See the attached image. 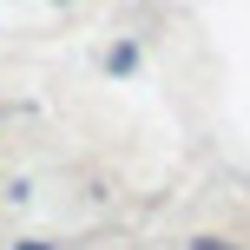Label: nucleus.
Here are the masks:
<instances>
[{
  "label": "nucleus",
  "instance_id": "1",
  "mask_svg": "<svg viewBox=\"0 0 250 250\" xmlns=\"http://www.w3.org/2000/svg\"><path fill=\"white\" fill-rule=\"evenodd\" d=\"M105 66H112V73H132V66H138V46H132V40H119V46L105 53Z\"/></svg>",
  "mask_w": 250,
  "mask_h": 250
},
{
  "label": "nucleus",
  "instance_id": "2",
  "mask_svg": "<svg viewBox=\"0 0 250 250\" xmlns=\"http://www.w3.org/2000/svg\"><path fill=\"white\" fill-rule=\"evenodd\" d=\"M191 250H237V244H230V237H198Z\"/></svg>",
  "mask_w": 250,
  "mask_h": 250
},
{
  "label": "nucleus",
  "instance_id": "3",
  "mask_svg": "<svg viewBox=\"0 0 250 250\" xmlns=\"http://www.w3.org/2000/svg\"><path fill=\"white\" fill-rule=\"evenodd\" d=\"M13 250H53V244H13Z\"/></svg>",
  "mask_w": 250,
  "mask_h": 250
}]
</instances>
